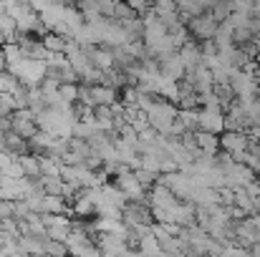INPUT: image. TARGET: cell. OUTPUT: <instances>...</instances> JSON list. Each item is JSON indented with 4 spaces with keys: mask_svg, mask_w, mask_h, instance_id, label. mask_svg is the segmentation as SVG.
I'll return each instance as SVG.
<instances>
[{
    "mask_svg": "<svg viewBox=\"0 0 260 257\" xmlns=\"http://www.w3.org/2000/svg\"><path fill=\"white\" fill-rule=\"evenodd\" d=\"M147 119H149V126H154L159 134L167 136L170 124L177 119V106H174L172 101L162 98V96H154L152 103H149V108H147Z\"/></svg>",
    "mask_w": 260,
    "mask_h": 257,
    "instance_id": "cell-1",
    "label": "cell"
},
{
    "mask_svg": "<svg viewBox=\"0 0 260 257\" xmlns=\"http://www.w3.org/2000/svg\"><path fill=\"white\" fill-rule=\"evenodd\" d=\"M5 71L15 74L18 81H20L23 86H38L43 79H46L48 66H46L43 58H28V56H25L23 61H18L15 66H10V68H5Z\"/></svg>",
    "mask_w": 260,
    "mask_h": 257,
    "instance_id": "cell-2",
    "label": "cell"
},
{
    "mask_svg": "<svg viewBox=\"0 0 260 257\" xmlns=\"http://www.w3.org/2000/svg\"><path fill=\"white\" fill-rule=\"evenodd\" d=\"M197 129L222 134L225 131V111L220 106H200L197 108Z\"/></svg>",
    "mask_w": 260,
    "mask_h": 257,
    "instance_id": "cell-3",
    "label": "cell"
},
{
    "mask_svg": "<svg viewBox=\"0 0 260 257\" xmlns=\"http://www.w3.org/2000/svg\"><path fill=\"white\" fill-rule=\"evenodd\" d=\"M230 88H233V96L235 98H253L258 93L260 81L253 74H248L243 68H235L233 76H230Z\"/></svg>",
    "mask_w": 260,
    "mask_h": 257,
    "instance_id": "cell-4",
    "label": "cell"
},
{
    "mask_svg": "<svg viewBox=\"0 0 260 257\" xmlns=\"http://www.w3.org/2000/svg\"><path fill=\"white\" fill-rule=\"evenodd\" d=\"M121 222L124 225H152L154 217H152V207L147 202H134L129 199L121 209Z\"/></svg>",
    "mask_w": 260,
    "mask_h": 257,
    "instance_id": "cell-5",
    "label": "cell"
},
{
    "mask_svg": "<svg viewBox=\"0 0 260 257\" xmlns=\"http://www.w3.org/2000/svg\"><path fill=\"white\" fill-rule=\"evenodd\" d=\"M187 30H189V35H194V41H205V38H212V35H215L217 20L205 10V13L192 15V18L187 20Z\"/></svg>",
    "mask_w": 260,
    "mask_h": 257,
    "instance_id": "cell-6",
    "label": "cell"
},
{
    "mask_svg": "<svg viewBox=\"0 0 260 257\" xmlns=\"http://www.w3.org/2000/svg\"><path fill=\"white\" fill-rule=\"evenodd\" d=\"M253 176H255V171L250 169L248 164H243V162H233L230 167H225V187L240 189V187H245Z\"/></svg>",
    "mask_w": 260,
    "mask_h": 257,
    "instance_id": "cell-7",
    "label": "cell"
},
{
    "mask_svg": "<svg viewBox=\"0 0 260 257\" xmlns=\"http://www.w3.org/2000/svg\"><path fill=\"white\" fill-rule=\"evenodd\" d=\"M157 61H159V74H162V76H167V79H174V81H179V79L184 76V71H187L177 51L159 56Z\"/></svg>",
    "mask_w": 260,
    "mask_h": 257,
    "instance_id": "cell-8",
    "label": "cell"
},
{
    "mask_svg": "<svg viewBox=\"0 0 260 257\" xmlns=\"http://www.w3.org/2000/svg\"><path fill=\"white\" fill-rule=\"evenodd\" d=\"M250 146V139L245 131H222L220 134V149L235 154V152H245Z\"/></svg>",
    "mask_w": 260,
    "mask_h": 257,
    "instance_id": "cell-9",
    "label": "cell"
},
{
    "mask_svg": "<svg viewBox=\"0 0 260 257\" xmlns=\"http://www.w3.org/2000/svg\"><path fill=\"white\" fill-rule=\"evenodd\" d=\"M189 202L194 207H207V204H217L220 202V194L215 187H194L192 194H189Z\"/></svg>",
    "mask_w": 260,
    "mask_h": 257,
    "instance_id": "cell-10",
    "label": "cell"
},
{
    "mask_svg": "<svg viewBox=\"0 0 260 257\" xmlns=\"http://www.w3.org/2000/svg\"><path fill=\"white\" fill-rule=\"evenodd\" d=\"M91 96H93V106L96 103H104V106H111L119 101V88L106 84H93L91 86Z\"/></svg>",
    "mask_w": 260,
    "mask_h": 257,
    "instance_id": "cell-11",
    "label": "cell"
},
{
    "mask_svg": "<svg viewBox=\"0 0 260 257\" xmlns=\"http://www.w3.org/2000/svg\"><path fill=\"white\" fill-rule=\"evenodd\" d=\"M177 53H179V58H182V63H184V68H192V66H197V63H202V53H200V43L197 41H187L182 48H177Z\"/></svg>",
    "mask_w": 260,
    "mask_h": 257,
    "instance_id": "cell-12",
    "label": "cell"
},
{
    "mask_svg": "<svg viewBox=\"0 0 260 257\" xmlns=\"http://www.w3.org/2000/svg\"><path fill=\"white\" fill-rule=\"evenodd\" d=\"M194 136H197V149H200V152L212 154V157L220 152V134H212V131H202V129H197Z\"/></svg>",
    "mask_w": 260,
    "mask_h": 257,
    "instance_id": "cell-13",
    "label": "cell"
},
{
    "mask_svg": "<svg viewBox=\"0 0 260 257\" xmlns=\"http://www.w3.org/2000/svg\"><path fill=\"white\" fill-rule=\"evenodd\" d=\"M101 202H109V204H114V207L124 209V204H126L129 199H126V194H124L116 184L104 181V184H101Z\"/></svg>",
    "mask_w": 260,
    "mask_h": 257,
    "instance_id": "cell-14",
    "label": "cell"
},
{
    "mask_svg": "<svg viewBox=\"0 0 260 257\" xmlns=\"http://www.w3.org/2000/svg\"><path fill=\"white\" fill-rule=\"evenodd\" d=\"M10 129H13L18 136H23V139H30V136L38 131V126H36V121H33V119L13 116V114H10Z\"/></svg>",
    "mask_w": 260,
    "mask_h": 257,
    "instance_id": "cell-15",
    "label": "cell"
},
{
    "mask_svg": "<svg viewBox=\"0 0 260 257\" xmlns=\"http://www.w3.org/2000/svg\"><path fill=\"white\" fill-rule=\"evenodd\" d=\"M137 252H142V255H162L159 240H157L152 232H144V235L137 240Z\"/></svg>",
    "mask_w": 260,
    "mask_h": 257,
    "instance_id": "cell-16",
    "label": "cell"
},
{
    "mask_svg": "<svg viewBox=\"0 0 260 257\" xmlns=\"http://www.w3.org/2000/svg\"><path fill=\"white\" fill-rule=\"evenodd\" d=\"M18 162H20L25 176H30V179H38V176H41V164H38V154H36V152H33V154H30V152L20 154Z\"/></svg>",
    "mask_w": 260,
    "mask_h": 257,
    "instance_id": "cell-17",
    "label": "cell"
},
{
    "mask_svg": "<svg viewBox=\"0 0 260 257\" xmlns=\"http://www.w3.org/2000/svg\"><path fill=\"white\" fill-rule=\"evenodd\" d=\"M41 43H43L46 51H51V53H63V48H66V38H63L61 33H53V30H46V33L41 35Z\"/></svg>",
    "mask_w": 260,
    "mask_h": 257,
    "instance_id": "cell-18",
    "label": "cell"
},
{
    "mask_svg": "<svg viewBox=\"0 0 260 257\" xmlns=\"http://www.w3.org/2000/svg\"><path fill=\"white\" fill-rule=\"evenodd\" d=\"M230 10H233V5H230V3H225V0H215V3L207 8V13H210L217 23H220V20H225V18L230 15Z\"/></svg>",
    "mask_w": 260,
    "mask_h": 257,
    "instance_id": "cell-19",
    "label": "cell"
},
{
    "mask_svg": "<svg viewBox=\"0 0 260 257\" xmlns=\"http://www.w3.org/2000/svg\"><path fill=\"white\" fill-rule=\"evenodd\" d=\"M177 119H179L187 129L197 131V108H177Z\"/></svg>",
    "mask_w": 260,
    "mask_h": 257,
    "instance_id": "cell-20",
    "label": "cell"
},
{
    "mask_svg": "<svg viewBox=\"0 0 260 257\" xmlns=\"http://www.w3.org/2000/svg\"><path fill=\"white\" fill-rule=\"evenodd\" d=\"M58 96L66 103H76V98H79V84H58Z\"/></svg>",
    "mask_w": 260,
    "mask_h": 257,
    "instance_id": "cell-21",
    "label": "cell"
},
{
    "mask_svg": "<svg viewBox=\"0 0 260 257\" xmlns=\"http://www.w3.org/2000/svg\"><path fill=\"white\" fill-rule=\"evenodd\" d=\"M132 15H137L129 5H126V0H116V5H114V20H126V18H132Z\"/></svg>",
    "mask_w": 260,
    "mask_h": 257,
    "instance_id": "cell-22",
    "label": "cell"
},
{
    "mask_svg": "<svg viewBox=\"0 0 260 257\" xmlns=\"http://www.w3.org/2000/svg\"><path fill=\"white\" fill-rule=\"evenodd\" d=\"M134 174H137V179H139V184H142L144 189H149V187L157 181V171H149V169H144V167L134 169Z\"/></svg>",
    "mask_w": 260,
    "mask_h": 257,
    "instance_id": "cell-23",
    "label": "cell"
},
{
    "mask_svg": "<svg viewBox=\"0 0 260 257\" xmlns=\"http://www.w3.org/2000/svg\"><path fill=\"white\" fill-rule=\"evenodd\" d=\"M179 144H182L189 154H194V152H197V136H194V131L187 129L184 134H179Z\"/></svg>",
    "mask_w": 260,
    "mask_h": 257,
    "instance_id": "cell-24",
    "label": "cell"
},
{
    "mask_svg": "<svg viewBox=\"0 0 260 257\" xmlns=\"http://www.w3.org/2000/svg\"><path fill=\"white\" fill-rule=\"evenodd\" d=\"M28 214H30L28 202H25V199H15V202H13V217H15V219H25Z\"/></svg>",
    "mask_w": 260,
    "mask_h": 257,
    "instance_id": "cell-25",
    "label": "cell"
},
{
    "mask_svg": "<svg viewBox=\"0 0 260 257\" xmlns=\"http://www.w3.org/2000/svg\"><path fill=\"white\" fill-rule=\"evenodd\" d=\"M126 5H129L137 15H142L147 8H152V3H149V0H126Z\"/></svg>",
    "mask_w": 260,
    "mask_h": 257,
    "instance_id": "cell-26",
    "label": "cell"
},
{
    "mask_svg": "<svg viewBox=\"0 0 260 257\" xmlns=\"http://www.w3.org/2000/svg\"><path fill=\"white\" fill-rule=\"evenodd\" d=\"M230 5H233V10H240V13H250L253 15V0H233Z\"/></svg>",
    "mask_w": 260,
    "mask_h": 257,
    "instance_id": "cell-27",
    "label": "cell"
},
{
    "mask_svg": "<svg viewBox=\"0 0 260 257\" xmlns=\"http://www.w3.org/2000/svg\"><path fill=\"white\" fill-rule=\"evenodd\" d=\"M13 202L15 199H0V217H13Z\"/></svg>",
    "mask_w": 260,
    "mask_h": 257,
    "instance_id": "cell-28",
    "label": "cell"
},
{
    "mask_svg": "<svg viewBox=\"0 0 260 257\" xmlns=\"http://www.w3.org/2000/svg\"><path fill=\"white\" fill-rule=\"evenodd\" d=\"M253 15L260 18V0H253Z\"/></svg>",
    "mask_w": 260,
    "mask_h": 257,
    "instance_id": "cell-29",
    "label": "cell"
},
{
    "mask_svg": "<svg viewBox=\"0 0 260 257\" xmlns=\"http://www.w3.org/2000/svg\"><path fill=\"white\" fill-rule=\"evenodd\" d=\"M0 71H5V53H3V46H0Z\"/></svg>",
    "mask_w": 260,
    "mask_h": 257,
    "instance_id": "cell-30",
    "label": "cell"
},
{
    "mask_svg": "<svg viewBox=\"0 0 260 257\" xmlns=\"http://www.w3.org/2000/svg\"><path fill=\"white\" fill-rule=\"evenodd\" d=\"M255 41H258V46H260V33H255Z\"/></svg>",
    "mask_w": 260,
    "mask_h": 257,
    "instance_id": "cell-31",
    "label": "cell"
},
{
    "mask_svg": "<svg viewBox=\"0 0 260 257\" xmlns=\"http://www.w3.org/2000/svg\"><path fill=\"white\" fill-rule=\"evenodd\" d=\"M149 3H152V5H154V3H162V0H149Z\"/></svg>",
    "mask_w": 260,
    "mask_h": 257,
    "instance_id": "cell-32",
    "label": "cell"
}]
</instances>
